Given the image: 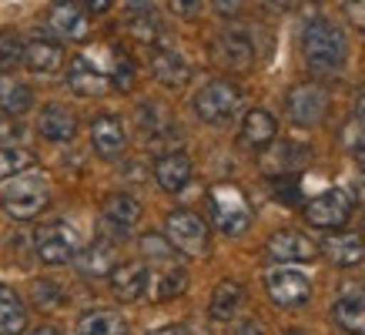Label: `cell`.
<instances>
[{
	"instance_id": "6da1fadb",
	"label": "cell",
	"mask_w": 365,
	"mask_h": 335,
	"mask_svg": "<svg viewBox=\"0 0 365 335\" xmlns=\"http://www.w3.org/2000/svg\"><path fill=\"white\" fill-rule=\"evenodd\" d=\"M0 205L14 222H31L51 205V181L41 168H27L0 185Z\"/></svg>"
},
{
	"instance_id": "7a4b0ae2",
	"label": "cell",
	"mask_w": 365,
	"mask_h": 335,
	"mask_svg": "<svg viewBox=\"0 0 365 335\" xmlns=\"http://www.w3.org/2000/svg\"><path fill=\"white\" fill-rule=\"evenodd\" d=\"M302 54L315 74H339L345 67V57H349V44L335 24L312 21L302 31Z\"/></svg>"
},
{
	"instance_id": "3957f363",
	"label": "cell",
	"mask_w": 365,
	"mask_h": 335,
	"mask_svg": "<svg viewBox=\"0 0 365 335\" xmlns=\"http://www.w3.org/2000/svg\"><path fill=\"white\" fill-rule=\"evenodd\" d=\"M34 248L44 265H67L81 252V234L67 222H47L34 232Z\"/></svg>"
},
{
	"instance_id": "277c9868",
	"label": "cell",
	"mask_w": 365,
	"mask_h": 335,
	"mask_svg": "<svg viewBox=\"0 0 365 335\" xmlns=\"http://www.w3.org/2000/svg\"><path fill=\"white\" fill-rule=\"evenodd\" d=\"M211 201V218L225 234H245L252 225V205L245 198L242 188L235 185H215L208 195Z\"/></svg>"
},
{
	"instance_id": "5b68a950",
	"label": "cell",
	"mask_w": 365,
	"mask_h": 335,
	"mask_svg": "<svg viewBox=\"0 0 365 335\" xmlns=\"http://www.w3.org/2000/svg\"><path fill=\"white\" fill-rule=\"evenodd\" d=\"M238 108H242V91L232 81H211L195 94V111L208 124H225Z\"/></svg>"
},
{
	"instance_id": "8992f818",
	"label": "cell",
	"mask_w": 365,
	"mask_h": 335,
	"mask_svg": "<svg viewBox=\"0 0 365 335\" xmlns=\"http://www.w3.org/2000/svg\"><path fill=\"white\" fill-rule=\"evenodd\" d=\"M165 232H168V242L185 252V255H205L208 252V225L201 222V215L195 212H171L165 222Z\"/></svg>"
},
{
	"instance_id": "52a82bcc",
	"label": "cell",
	"mask_w": 365,
	"mask_h": 335,
	"mask_svg": "<svg viewBox=\"0 0 365 335\" xmlns=\"http://www.w3.org/2000/svg\"><path fill=\"white\" fill-rule=\"evenodd\" d=\"M265 289L272 295V302L282 305V309H302L312 299V282L302 275L299 268H275V272H268Z\"/></svg>"
},
{
	"instance_id": "ba28073f",
	"label": "cell",
	"mask_w": 365,
	"mask_h": 335,
	"mask_svg": "<svg viewBox=\"0 0 365 335\" xmlns=\"http://www.w3.org/2000/svg\"><path fill=\"white\" fill-rule=\"evenodd\" d=\"M352 215V198L345 191H322L319 198H312L305 205V222L315 225V228H325V232H339Z\"/></svg>"
},
{
	"instance_id": "9c48e42d",
	"label": "cell",
	"mask_w": 365,
	"mask_h": 335,
	"mask_svg": "<svg viewBox=\"0 0 365 335\" xmlns=\"http://www.w3.org/2000/svg\"><path fill=\"white\" fill-rule=\"evenodd\" d=\"M288 114H292V121L302 124V128H312V124H319L325 114H329V94L322 84H295V88L288 91Z\"/></svg>"
},
{
	"instance_id": "30bf717a",
	"label": "cell",
	"mask_w": 365,
	"mask_h": 335,
	"mask_svg": "<svg viewBox=\"0 0 365 335\" xmlns=\"http://www.w3.org/2000/svg\"><path fill=\"white\" fill-rule=\"evenodd\" d=\"M211 61L225 71H248L255 64V47L252 41L238 31H228V34H218L211 41Z\"/></svg>"
},
{
	"instance_id": "8fae6325",
	"label": "cell",
	"mask_w": 365,
	"mask_h": 335,
	"mask_svg": "<svg viewBox=\"0 0 365 335\" xmlns=\"http://www.w3.org/2000/svg\"><path fill=\"white\" fill-rule=\"evenodd\" d=\"M265 252H268V258H275V262H312V258L319 255V245L312 242L309 234L282 228V232H275L265 242Z\"/></svg>"
},
{
	"instance_id": "7c38bea8",
	"label": "cell",
	"mask_w": 365,
	"mask_h": 335,
	"mask_svg": "<svg viewBox=\"0 0 365 335\" xmlns=\"http://www.w3.org/2000/svg\"><path fill=\"white\" fill-rule=\"evenodd\" d=\"M91 145H94V151H98L104 161L121 158L124 145H128L124 128H121V118H118V114H98L94 124H91Z\"/></svg>"
},
{
	"instance_id": "4fadbf2b",
	"label": "cell",
	"mask_w": 365,
	"mask_h": 335,
	"mask_svg": "<svg viewBox=\"0 0 365 335\" xmlns=\"http://www.w3.org/2000/svg\"><path fill=\"white\" fill-rule=\"evenodd\" d=\"M67 88L81 94V98H98V94H108L111 78L98 64H91L88 57H74L71 67H67Z\"/></svg>"
},
{
	"instance_id": "5bb4252c",
	"label": "cell",
	"mask_w": 365,
	"mask_h": 335,
	"mask_svg": "<svg viewBox=\"0 0 365 335\" xmlns=\"http://www.w3.org/2000/svg\"><path fill=\"white\" fill-rule=\"evenodd\" d=\"M47 24H51V31L57 37H64V41H88V11H84V4H54L51 14H47Z\"/></svg>"
},
{
	"instance_id": "9a60e30c",
	"label": "cell",
	"mask_w": 365,
	"mask_h": 335,
	"mask_svg": "<svg viewBox=\"0 0 365 335\" xmlns=\"http://www.w3.org/2000/svg\"><path fill=\"white\" fill-rule=\"evenodd\" d=\"M148 282H151V275H148L144 262H121L111 272V292L121 302H138L148 292Z\"/></svg>"
},
{
	"instance_id": "2e32d148",
	"label": "cell",
	"mask_w": 365,
	"mask_h": 335,
	"mask_svg": "<svg viewBox=\"0 0 365 335\" xmlns=\"http://www.w3.org/2000/svg\"><path fill=\"white\" fill-rule=\"evenodd\" d=\"M104 222L111 225L118 234H128L134 225L141 222V201L124 195V191H114L104 198Z\"/></svg>"
},
{
	"instance_id": "e0dca14e",
	"label": "cell",
	"mask_w": 365,
	"mask_h": 335,
	"mask_svg": "<svg viewBox=\"0 0 365 335\" xmlns=\"http://www.w3.org/2000/svg\"><path fill=\"white\" fill-rule=\"evenodd\" d=\"M151 74H155L165 88H185L191 81V64L178 54V51L161 47V51H155V57H151Z\"/></svg>"
},
{
	"instance_id": "ac0fdd59",
	"label": "cell",
	"mask_w": 365,
	"mask_h": 335,
	"mask_svg": "<svg viewBox=\"0 0 365 335\" xmlns=\"http://www.w3.org/2000/svg\"><path fill=\"white\" fill-rule=\"evenodd\" d=\"M61 64H64V47L57 41L37 37L31 44H24V67L34 74H54Z\"/></svg>"
},
{
	"instance_id": "d6986e66",
	"label": "cell",
	"mask_w": 365,
	"mask_h": 335,
	"mask_svg": "<svg viewBox=\"0 0 365 335\" xmlns=\"http://www.w3.org/2000/svg\"><path fill=\"white\" fill-rule=\"evenodd\" d=\"M37 131L44 134L47 141H71L78 134V118L67 111L64 104H44V111L37 118Z\"/></svg>"
},
{
	"instance_id": "ffe728a7",
	"label": "cell",
	"mask_w": 365,
	"mask_h": 335,
	"mask_svg": "<svg viewBox=\"0 0 365 335\" xmlns=\"http://www.w3.org/2000/svg\"><path fill=\"white\" fill-rule=\"evenodd\" d=\"M275 134H278V124L265 108H252V111L245 114V121H242V145L245 148L262 151V148H268L275 141Z\"/></svg>"
},
{
	"instance_id": "44dd1931",
	"label": "cell",
	"mask_w": 365,
	"mask_h": 335,
	"mask_svg": "<svg viewBox=\"0 0 365 335\" xmlns=\"http://www.w3.org/2000/svg\"><path fill=\"white\" fill-rule=\"evenodd\" d=\"M191 158L188 155H181V151H171V155H161L158 158V165H155V178H158V185L165 191H181L185 185L191 181Z\"/></svg>"
},
{
	"instance_id": "7402d4cb",
	"label": "cell",
	"mask_w": 365,
	"mask_h": 335,
	"mask_svg": "<svg viewBox=\"0 0 365 335\" xmlns=\"http://www.w3.org/2000/svg\"><path fill=\"white\" fill-rule=\"evenodd\" d=\"M78 272L81 279H104L114 272V245L111 242H94V245L78 252Z\"/></svg>"
},
{
	"instance_id": "603a6c76",
	"label": "cell",
	"mask_w": 365,
	"mask_h": 335,
	"mask_svg": "<svg viewBox=\"0 0 365 335\" xmlns=\"http://www.w3.org/2000/svg\"><path fill=\"white\" fill-rule=\"evenodd\" d=\"M78 335H128V322L121 312L111 309H94L78 319Z\"/></svg>"
},
{
	"instance_id": "cb8c5ba5",
	"label": "cell",
	"mask_w": 365,
	"mask_h": 335,
	"mask_svg": "<svg viewBox=\"0 0 365 335\" xmlns=\"http://www.w3.org/2000/svg\"><path fill=\"white\" fill-rule=\"evenodd\" d=\"M325 255L332 258L335 265H359L365 258V242L352 232H335L332 238H325Z\"/></svg>"
},
{
	"instance_id": "d4e9b609",
	"label": "cell",
	"mask_w": 365,
	"mask_h": 335,
	"mask_svg": "<svg viewBox=\"0 0 365 335\" xmlns=\"http://www.w3.org/2000/svg\"><path fill=\"white\" fill-rule=\"evenodd\" d=\"M24 329H27V309L21 295L0 285V335H21Z\"/></svg>"
},
{
	"instance_id": "484cf974",
	"label": "cell",
	"mask_w": 365,
	"mask_h": 335,
	"mask_svg": "<svg viewBox=\"0 0 365 335\" xmlns=\"http://www.w3.org/2000/svg\"><path fill=\"white\" fill-rule=\"evenodd\" d=\"M242 302H245V289L235 279L218 282V289L211 292V319H218V322L235 319V312L242 309Z\"/></svg>"
},
{
	"instance_id": "4316f807",
	"label": "cell",
	"mask_w": 365,
	"mask_h": 335,
	"mask_svg": "<svg viewBox=\"0 0 365 335\" xmlns=\"http://www.w3.org/2000/svg\"><path fill=\"white\" fill-rule=\"evenodd\" d=\"M34 91L17 78H0V111L7 118H21L24 111H31Z\"/></svg>"
},
{
	"instance_id": "83f0119b",
	"label": "cell",
	"mask_w": 365,
	"mask_h": 335,
	"mask_svg": "<svg viewBox=\"0 0 365 335\" xmlns=\"http://www.w3.org/2000/svg\"><path fill=\"white\" fill-rule=\"evenodd\" d=\"M339 329L349 335H365V295H345L332 305Z\"/></svg>"
},
{
	"instance_id": "f1b7e54d",
	"label": "cell",
	"mask_w": 365,
	"mask_h": 335,
	"mask_svg": "<svg viewBox=\"0 0 365 335\" xmlns=\"http://www.w3.org/2000/svg\"><path fill=\"white\" fill-rule=\"evenodd\" d=\"M27 168H37V158L27 148H0V181H11Z\"/></svg>"
},
{
	"instance_id": "f546056e",
	"label": "cell",
	"mask_w": 365,
	"mask_h": 335,
	"mask_svg": "<svg viewBox=\"0 0 365 335\" xmlns=\"http://www.w3.org/2000/svg\"><path fill=\"white\" fill-rule=\"evenodd\" d=\"M111 57H114V64H111V88L118 91H131L134 84V64H131V57L124 54L121 47H111Z\"/></svg>"
},
{
	"instance_id": "4dcf8cb0",
	"label": "cell",
	"mask_w": 365,
	"mask_h": 335,
	"mask_svg": "<svg viewBox=\"0 0 365 335\" xmlns=\"http://www.w3.org/2000/svg\"><path fill=\"white\" fill-rule=\"evenodd\" d=\"M185 289H188V272H185V268H171V272H165V275L158 279L155 299L158 302H171V299H178Z\"/></svg>"
},
{
	"instance_id": "1f68e13d",
	"label": "cell",
	"mask_w": 365,
	"mask_h": 335,
	"mask_svg": "<svg viewBox=\"0 0 365 335\" xmlns=\"http://www.w3.org/2000/svg\"><path fill=\"white\" fill-rule=\"evenodd\" d=\"M24 64V44L14 31H0V67Z\"/></svg>"
},
{
	"instance_id": "d6a6232c",
	"label": "cell",
	"mask_w": 365,
	"mask_h": 335,
	"mask_svg": "<svg viewBox=\"0 0 365 335\" xmlns=\"http://www.w3.org/2000/svg\"><path fill=\"white\" fill-rule=\"evenodd\" d=\"M342 138H345V145H349V151H352V155L365 165V128H362V124L349 121L342 128Z\"/></svg>"
},
{
	"instance_id": "836d02e7",
	"label": "cell",
	"mask_w": 365,
	"mask_h": 335,
	"mask_svg": "<svg viewBox=\"0 0 365 335\" xmlns=\"http://www.w3.org/2000/svg\"><path fill=\"white\" fill-rule=\"evenodd\" d=\"M24 138V124L17 118H0V148H17Z\"/></svg>"
},
{
	"instance_id": "e575fe53",
	"label": "cell",
	"mask_w": 365,
	"mask_h": 335,
	"mask_svg": "<svg viewBox=\"0 0 365 335\" xmlns=\"http://www.w3.org/2000/svg\"><path fill=\"white\" fill-rule=\"evenodd\" d=\"M141 248L148 258H158V262H165L168 255H171V245H168L161 234H144L141 238Z\"/></svg>"
},
{
	"instance_id": "d590c367",
	"label": "cell",
	"mask_w": 365,
	"mask_h": 335,
	"mask_svg": "<svg viewBox=\"0 0 365 335\" xmlns=\"http://www.w3.org/2000/svg\"><path fill=\"white\" fill-rule=\"evenodd\" d=\"M275 198L282 201V205H299V198H302V188L295 185V181H288V178H278L275 185Z\"/></svg>"
},
{
	"instance_id": "8d00e7d4",
	"label": "cell",
	"mask_w": 365,
	"mask_h": 335,
	"mask_svg": "<svg viewBox=\"0 0 365 335\" xmlns=\"http://www.w3.org/2000/svg\"><path fill=\"white\" fill-rule=\"evenodd\" d=\"M34 295H37V302H41L44 309H54V305H61V289L47 285V282H41V285L34 289Z\"/></svg>"
},
{
	"instance_id": "74e56055",
	"label": "cell",
	"mask_w": 365,
	"mask_h": 335,
	"mask_svg": "<svg viewBox=\"0 0 365 335\" xmlns=\"http://www.w3.org/2000/svg\"><path fill=\"white\" fill-rule=\"evenodd\" d=\"M131 34L138 37V41L148 44V41H155L158 37V24L151 21V17H148V21H131Z\"/></svg>"
},
{
	"instance_id": "f35d334b",
	"label": "cell",
	"mask_w": 365,
	"mask_h": 335,
	"mask_svg": "<svg viewBox=\"0 0 365 335\" xmlns=\"http://www.w3.org/2000/svg\"><path fill=\"white\" fill-rule=\"evenodd\" d=\"M342 11H345V17L352 21L355 31H362V34H365V0H362V4H345Z\"/></svg>"
},
{
	"instance_id": "ab89813d",
	"label": "cell",
	"mask_w": 365,
	"mask_h": 335,
	"mask_svg": "<svg viewBox=\"0 0 365 335\" xmlns=\"http://www.w3.org/2000/svg\"><path fill=\"white\" fill-rule=\"evenodd\" d=\"M352 121L362 124L365 128V88L355 91V100H352Z\"/></svg>"
},
{
	"instance_id": "60d3db41",
	"label": "cell",
	"mask_w": 365,
	"mask_h": 335,
	"mask_svg": "<svg viewBox=\"0 0 365 335\" xmlns=\"http://www.w3.org/2000/svg\"><path fill=\"white\" fill-rule=\"evenodd\" d=\"M235 335H265V329H262V322L248 319V322H242L238 329H235Z\"/></svg>"
},
{
	"instance_id": "b9f144b4",
	"label": "cell",
	"mask_w": 365,
	"mask_h": 335,
	"mask_svg": "<svg viewBox=\"0 0 365 335\" xmlns=\"http://www.w3.org/2000/svg\"><path fill=\"white\" fill-rule=\"evenodd\" d=\"M148 335H188L185 325H161V329H151Z\"/></svg>"
},
{
	"instance_id": "7bdbcfd3",
	"label": "cell",
	"mask_w": 365,
	"mask_h": 335,
	"mask_svg": "<svg viewBox=\"0 0 365 335\" xmlns=\"http://www.w3.org/2000/svg\"><path fill=\"white\" fill-rule=\"evenodd\" d=\"M171 11H178L181 17H195L201 11V4H171Z\"/></svg>"
},
{
	"instance_id": "ee69618b",
	"label": "cell",
	"mask_w": 365,
	"mask_h": 335,
	"mask_svg": "<svg viewBox=\"0 0 365 335\" xmlns=\"http://www.w3.org/2000/svg\"><path fill=\"white\" fill-rule=\"evenodd\" d=\"M108 7H111V4H108V0H98V4H88V7H84V11H94V14H104V11H108Z\"/></svg>"
},
{
	"instance_id": "f6af8a7d",
	"label": "cell",
	"mask_w": 365,
	"mask_h": 335,
	"mask_svg": "<svg viewBox=\"0 0 365 335\" xmlns=\"http://www.w3.org/2000/svg\"><path fill=\"white\" fill-rule=\"evenodd\" d=\"M215 11H218V14H225V17H228V14H235V11H238V4H215Z\"/></svg>"
},
{
	"instance_id": "bcb514c9",
	"label": "cell",
	"mask_w": 365,
	"mask_h": 335,
	"mask_svg": "<svg viewBox=\"0 0 365 335\" xmlns=\"http://www.w3.org/2000/svg\"><path fill=\"white\" fill-rule=\"evenodd\" d=\"M34 335H64V332H61V329H37Z\"/></svg>"
},
{
	"instance_id": "7dc6e473",
	"label": "cell",
	"mask_w": 365,
	"mask_h": 335,
	"mask_svg": "<svg viewBox=\"0 0 365 335\" xmlns=\"http://www.w3.org/2000/svg\"><path fill=\"white\" fill-rule=\"evenodd\" d=\"M288 335H305V332H299V329H295V332H288Z\"/></svg>"
}]
</instances>
